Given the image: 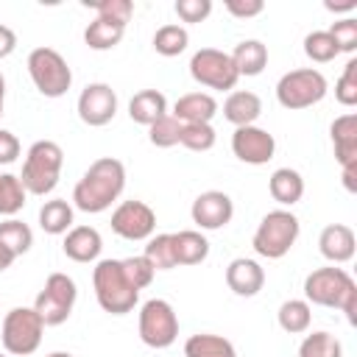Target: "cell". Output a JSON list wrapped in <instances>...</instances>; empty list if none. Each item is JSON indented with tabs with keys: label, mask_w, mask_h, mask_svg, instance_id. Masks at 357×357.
I'll use <instances>...</instances> for the list:
<instances>
[{
	"label": "cell",
	"mask_w": 357,
	"mask_h": 357,
	"mask_svg": "<svg viewBox=\"0 0 357 357\" xmlns=\"http://www.w3.org/2000/svg\"><path fill=\"white\" fill-rule=\"evenodd\" d=\"M190 218L198 229L204 231H218L226 223H231L234 218V201L223 192V190H206L201 192L192 206H190Z\"/></svg>",
	"instance_id": "15"
},
{
	"label": "cell",
	"mask_w": 357,
	"mask_h": 357,
	"mask_svg": "<svg viewBox=\"0 0 357 357\" xmlns=\"http://www.w3.org/2000/svg\"><path fill=\"white\" fill-rule=\"evenodd\" d=\"M120 265H123V273H126V279L137 287V290H145L151 282H153V273H156V268L139 254V257H126V259H120Z\"/></svg>",
	"instance_id": "39"
},
{
	"label": "cell",
	"mask_w": 357,
	"mask_h": 357,
	"mask_svg": "<svg viewBox=\"0 0 357 357\" xmlns=\"http://www.w3.org/2000/svg\"><path fill=\"white\" fill-rule=\"evenodd\" d=\"M298 231H301V223L290 209H273L259 220L251 237V245L265 259H282L296 245Z\"/></svg>",
	"instance_id": "5"
},
{
	"label": "cell",
	"mask_w": 357,
	"mask_h": 357,
	"mask_svg": "<svg viewBox=\"0 0 357 357\" xmlns=\"http://www.w3.org/2000/svg\"><path fill=\"white\" fill-rule=\"evenodd\" d=\"M268 192H271V198H273L282 209H284V206H293V204H298L301 195H304V178H301V173L293 170V167H279V170H273L271 178H268Z\"/></svg>",
	"instance_id": "23"
},
{
	"label": "cell",
	"mask_w": 357,
	"mask_h": 357,
	"mask_svg": "<svg viewBox=\"0 0 357 357\" xmlns=\"http://www.w3.org/2000/svg\"><path fill=\"white\" fill-rule=\"evenodd\" d=\"M75 298H78L75 282L67 273L56 271L45 279V287L39 290V296L33 301V310L42 318L45 326H59L70 318V312L75 307Z\"/></svg>",
	"instance_id": "9"
},
{
	"label": "cell",
	"mask_w": 357,
	"mask_h": 357,
	"mask_svg": "<svg viewBox=\"0 0 357 357\" xmlns=\"http://www.w3.org/2000/svg\"><path fill=\"white\" fill-rule=\"evenodd\" d=\"M92 287H95V298H98L100 310L109 315H126L139 301V290L126 279L120 259H112V257L95 262Z\"/></svg>",
	"instance_id": "3"
},
{
	"label": "cell",
	"mask_w": 357,
	"mask_h": 357,
	"mask_svg": "<svg viewBox=\"0 0 357 357\" xmlns=\"http://www.w3.org/2000/svg\"><path fill=\"white\" fill-rule=\"evenodd\" d=\"M25 198H28V192H25L20 176L0 173V215H6V218L17 215L25 206Z\"/></svg>",
	"instance_id": "33"
},
{
	"label": "cell",
	"mask_w": 357,
	"mask_h": 357,
	"mask_svg": "<svg viewBox=\"0 0 357 357\" xmlns=\"http://www.w3.org/2000/svg\"><path fill=\"white\" fill-rule=\"evenodd\" d=\"M170 114L184 126H190V123H212V117L218 114V100L209 92H187L173 103Z\"/></svg>",
	"instance_id": "21"
},
{
	"label": "cell",
	"mask_w": 357,
	"mask_h": 357,
	"mask_svg": "<svg viewBox=\"0 0 357 357\" xmlns=\"http://www.w3.org/2000/svg\"><path fill=\"white\" fill-rule=\"evenodd\" d=\"M190 75L195 84L206 86V89H220L229 92L237 86L240 75L231 64V56L218 50V47H201L192 53L190 59Z\"/></svg>",
	"instance_id": "11"
},
{
	"label": "cell",
	"mask_w": 357,
	"mask_h": 357,
	"mask_svg": "<svg viewBox=\"0 0 357 357\" xmlns=\"http://www.w3.org/2000/svg\"><path fill=\"white\" fill-rule=\"evenodd\" d=\"M298 357H343V346L332 332H312L301 340Z\"/></svg>",
	"instance_id": "34"
},
{
	"label": "cell",
	"mask_w": 357,
	"mask_h": 357,
	"mask_svg": "<svg viewBox=\"0 0 357 357\" xmlns=\"http://www.w3.org/2000/svg\"><path fill=\"white\" fill-rule=\"evenodd\" d=\"M173 248H176V265H201L209 257V240L195 229L173 231Z\"/></svg>",
	"instance_id": "25"
},
{
	"label": "cell",
	"mask_w": 357,
	"mask_h": 357,
	"mask_svg": "<svg viewBox=\"0 0 357 357\" xmlns=\"http://www.w3.org/2000/svg\"><path fill=\"white\" fill-rule=\"evenodd\" d=\"M226 11L237 20H251L265 11V3L262 0H226Z\"/></svg>",
	"instance_id": "43"
},
{
	"label": "cell",
	"mask_w": 357,
	"mask_h": 357,
	"mask_svg": "<svg viewBox=\"0 0 357 357\" xmlns=\"http://www.w3.org/2000/svg\"><path fill=\"white\" fill-rule=\"evenodd\" d=\"M0 245H6L14 257H22L31 251L33 245V231L28 223L17 220V218H8L0 223Z\"/></svg>",
	"instance_id": "31"
},
{
	"label": "cell",
	"mask_w": 357,
	"mask_h": 357,
	"mask_svg": "<svg viewBox=\"0 0 357 357\" xmlns=\"http://www.w3.org/2000/svg\"><path fill=\"white\" fill-rule=\"evenodd\" d=\"M304 53L315 64H329V61H335L340 56V50L335 45V39L329 36V31H312V33H307L304 36Z\"/></svg>",
	"instance_id": "35"
},
{
	"label": "cell",
	"mask_w": 357,
	"mask_h": 357,
	"mask_svg": "<svg viewBox=\"0 0 357 357\" xmlns=\"http://www.w3.org/2000/svg\"><path fill=\"white\" fill-rule=\"evenodd\" d=\"M226 284H229V290L234 296L251 298V296H257L265 287V271H262V265L257 259L237 257L226 268Z\"/></svg>",
	"instance_id": "17"
},
{
	"label": "cell",
	"mask_w": 357,
	"mask_h": 357,
	"mask_svg": "<svg viewBox=\"0 0 357 357\" xmlns=\"http://www.w3.org/2000/svg\"><path fill=\"white\" fill-rule=\"evenodd\" d=\"M335 98L340 106H349V109L357 106V59L354 56L346 61V67L335 84Z\"/></svg>",
	"instance_id": "38"
},
{
	"label": "cell",
	"mask_w": 357,
	"mask_h": 357,
	"mask_svg": "<svg viewBox=\"0 0 357 357\" xmlns=\"http://www.w3.org/2000/svg\"><path fill=\"white\" fill-rule=\"evenodd\" d=\"M0 357H6V354H0Z\"/></svg>",
	"instance_id": "51"
},
{
	"label": "cell",
	"mask_w": 357,
	"mask_h": 357,
	"mask_svg": "<svg viewBox=\"0 0 357 357\" xmlns=\"http://www.w3.org/2000/svg\"><path fill=\"white\" fill-rule=\"evenodd\" d=\"M187 45H190V33H187L184 25L170 22V25L156 28V33H153V50L159 56H165V59H173L178 53H184Z\"/></svg>",
	"instance_id": "30"
},
{
	"label": "cell",
	"mask_w": 357,
	"mask_h": 357,
	"mask_svg": "<svg viewBox=\"0 0 357 357\" xmlns=\"http://www.w3.org/2000/svg\"><path fill=\"white\" fill-rule=\"evenodd\" d=\"M329 137H332L337 165L340 167L357 165V114L349 112V114L335 117V123L329 126Z\"/></svg>",
	"instance_id": "19"
},
{
	"label": "cell",
	"mask_w": 357,
	"mask_h": 357,
	"mask_svg": "<svg viewBox=\"0 0 357 357\" xmlns=\"http://www.w3.org/2000/svg\"><path fill=\"white\" fill-rule=\"evenodd\" d=\"M231 56V64L237 70V75H259L265 67H268V47L259 42V39H243L234 45V50L229 53Z\"/></svg>",
	"instance_id": "24"
},
{
	"label": "cell",
	"mask_w": 357,
	"mask_h": 357,
	"mask_svg": "<svg viewBox=\"0 0 357 357\" xmlns=\"http://www.w3.org/2000/svg\"><path fill=\"white\" fill-rule=\"evenodd\" d=\"M45 335V324L33 307H14L3 318V349L11 357H31Z\"/></svg>",
	"instance_id": "8"
},
{
	"label": "cell",
	"mask_w": 357,
	"mask_h": 357,
	"mask_svg": "<svg viewBox=\"0 0 357 357\" xmlns=\"http://www.w3.org/2000/svg\"><path fill=\"white\" fill-rule=\"evenodd\" d=\"M123 190H126V165L114 156H100L78 178L73 190V206L86 215H98L106 212L123 195Z\"/></svg>",
	"instance_id": "1"
},
{
	"label": "cell",
	"mask_w": 357,
	"mask_h": 357,
	"mask_svg": "<svg viewBox=\"0 0 357 357\" xmlns=\"http://www.w3.org/2000/svg\"><path fill=\"white\" fill-rule=\"evenodd\" d=\"M276 321L287 335H304L312 324V304H307L304 298H287L282 301Z\"/></svg>",
	"instance_id": "29"
},
{
	"label": "cell",
	"mask_w": 357,
	"mask_h": 357,
	"mask_svg": "<svg viewBox=\"0 0 357 357\" xmlns=\"http://www.w3.org/2000/svg\"><path fill=\"white\" fill-rule=\"evenodd\" d=\"M304 301L346 312L349 324H357V282L337 265L315 268L304 279Z\"/></svg>",
	"instance_id": "2"
},
{
	"label": "cell",
	"mask_w": 357,
	"mask_h": 357,
	"mask_svg": "<svg viewBox=\"0 0 357 357\" xmlns=\"http://www.w3.org/2000/svg\"><path fill=\"white\" fill-rule=\"evenodd\" d=\"M126 33V25L120 22H112V20H103V17H95L86 28H84V42L89 50H112L120 45Z\"/></svg>",
	"instance_id": "28"
},
{
	"label": "cell",
	"mask_w": 357,
	"mask_h": 357,
	"mask_svg": "<svg viewBox=\"0 0 357 357\" xmlns=\"http://www.w3.org/2000/svg\"><path fill=\"white\" fill-rule=\"evenodd\" d=\"M231 153L245 165H268L276 153V139L259 126H243L231 134Z\"/></svg>",
	"instance_id": "14"
},
{
	"label": "cell",
	"mask_w": 357,
	"mask_h": 357,
	"mask_svg": "<svg viewBox=\"0 0 357 357\" xmlns=\"http://www.w3.org/2000/svg\"><path fill=\"white\" fill-rule=\"evenodd\" d=\"M178 337V315L170 301L148 298L139 307V340L151 349H167Z\"/></svg>",
	"instance_id": "10"
},
{
	"label": "cell",
	"mask_w": 357,
	"mask_h": 357,
	"mask_svg": "<svg viewBox=\"0 0 357 357\" xmlns=\"http://www.w3.org/2000/svg\"><path fill=\"white\" fill-rule=\"evenodd\" d=\"M61 167H64L61 145L53 139H36L25 153L20 181H22L28 195H47L56 190Z\"/></svg>",
	"instance_id": "4"
},
{
	"label": "cell",
	"mask_w": 357,
	"mask_h": 357,
	"mask_svg": "<svg viewBox=\"0 0 357 357\" xmlns=\"http://www.w3.org/2000/svg\"><path fill=\"white\" fill-rule=\"evenodd\" d=\"M112 231L123 240H148L156 231V212L145 201H120L112 212Z\"/></svg>",
	"instance_id": "12"
},
{
	"label": "cell",
	"mask_w": 357,
	"mask_h": 357,
	"mask_svg": "<svg viewBox=\"0 0 357 357\" xmlns=\"http://www.w3.org/2000/svg\"><path fill=\"white\" fill-rule=\"evenodd\" d=\"M173 8L181 22H204L212 14V0H176Z\"/></svg>",
	"instance_id": "42"
},
{
	"label": "cell",
	"mask_w": 357,
	"mask_h": 357,
	"mask_svg": "<svg viewBox=\"0 0 357 357\" xmlns=\"http://www.w3.org/2000/svg\"><path fill=\"white\" fill-rule=\"evenodd\" d=\"M326 31L335 39L340 53H354L357 50V20L354 17H343V20L332 22Z\"/></svg>",
	"instance_id": "40"
},
{
	"label": "cell",
	"mask_w": 357,
	"mask_h": 357,
	"mask_svg": "<svg viewBox=\"0 0 357 357\" xmlns=\"http://www.w3.org/2000/svg\"><path fill=\"white\" fill-rule=\"evenodd\" d=\"M17 50V33L0 22V59H8Z\"/></svg>",
	"instance_id": "45"
},
{
	"label": "cell",
	"mask_w": 357,
	"mask_h": 357,
	"mask_svg": "<svg viewBox=\"0 0 357 357\" xmlns=\"http://www.w3.org/2000/svg\"><path fill=\"white\" fill-rule=\"evenodd\" d=\"M340 170H343V187L349 192H357V165H346Z\"/></svg>",
	"instance_id": "46"
},
{
	"label": "cell",
	"mask_w": 357,
	"mask_h": 357,
	"mask_svg": "<svg viewBox=\"0 0 357 357\" xmlns=\"http://www.w3.org/2000/svg\"><path fill=\"white\" fill-rule=\"evenodd\" d=\"M318 251L332 265L351 262L354 259V251H357V237H354L351 226H346V223H329V226H324L321 234H318Z\"/></svg>",
	"instance_id": "16"
},
{
	"label": "cell",
	"mask_w": 357,
	"mask_h": 357,
	"mask_svg": "<svg viewBox=\"0 0 357 357\" xmlns=\"http://www.w3.org/2000/svg\"><path fill=\"white\" fill-rule=\"evenodd\" d=\"M20 151H22V145H20L17 134L0 128V165H11V162H17Z\"/></svg>",
	"instance_id": "44"
},
{
	"label": "cell",
	"mask_w": 357,
	"mask_h": 357,
	"mask_svg": "<svg viewBox=\"0 0 357 357\" xmlns=\"http://www.w3.org/2000/svg\"><path fill=\"white\" fill-rule=\"evenodd\" d=\"M3 103H6V78L0 73V117H3Z\"/></svg>",
	"instance_id": "49"
},
{
	"label": "cell",
	"mask_w": 357,
	"mask_h": 357,
	"mask_svg": "<svg viewBox=\"0 0 357 357\" xmlns=\"http://www.w3.org/2000/svg\"><path fill=\"white\" fill-rule=\"evenodd\" d=\"M78 117L81 123L92 126V128H100V126H109L117 114V92L103 84V81H95V84H86L78 95Z\"/></svg>",
	"instance_id": "13"
},
{
	"label": "cell",
	"mask_w": 357,
	"mask_h": 357,
	"mask_svg": "<svg viewBox=\"0 0 357 357\" xmlns=\"http://www.w3.org/2000/svg\"><path fill=\"white\" fill-rule=\"evenodd\" d=\"M28 75L45 98H61L73 86V70L53 47H33L28 53Z\"/></svg>",
	"instance_id": "7"
},
{
	"label": "cell",
	"mask_w": 357,
	"mask_h": 357,
	"mask_svg": "<svg viewBox=\"0 0 357 357\" xmlns=\"http://www.w3.org/2000/svg\"><path fill=\"white\" fill-rule=\"evenodd\" d=\"M84 6H92L98 11V17L112 20V22H120V25H126L131 20V14H134V3L131 0H98V3H89L86 0Z\"/></svg>",
	"instance_id": "41"
},
{
	"label": "cell",
	"mask_w": 357,
	"mask_h": 357,
	"mask_svg": "<svg viewBox=\"0 0 357 357\" xmlns=\"http://www.w3.org/2000/svg\"><path fill=\"white\" fill-rule=\"evenodd\" d=\"M326 78L321 70L315 67H298V70H290L279 78L276 84V100L279 106L290 109V112H298V109H310L315 103H321L326 98Z\"/></svg>",
	"instance_id": "6"
},
{
	"label": "cell",
	"mask_w": 357,
	"mask_h": 357,
	"mask_svg": "<svg viewBox=\"0 0 357 357\" xmlns=\"http://www.w3.org/2000/svg\"><path fill=\"white\" fill-rule=\"evenodd\" d=\"M14 259H17V257H14L6 245H0V273H3L6 268H11V262H14Z\"/></svg>",
	"instance_id": "48"
},
{
	"label": "cell",
	"mask_w": 357,
	"mask_h": 357,
	"mask_svg": "<svg viewBox=\"0 0 357 357\" xmlns=\"http://www.w3.org/2000/svg\"><path fill=\"white\" fill-rule=\"evenodd\" d=\"M167 114V98L159 89H139L131 100H128V117L139 126H153L156 120H162Z\"/></svg>",
	"instance_id": "22"
},
{
	"label": "cell",
	"mask_w": 357,
	"mask_h": 357,
	"mask_svg": "<svg viewBox=\"0 0 357 357\" xmlns=\"http://www.w3.org/2000/svg\"><path fill=\"white\" fill-rule=\"evenodd\" d=\"M181 126H184V123H178V120L167 112L162 120H156L153 126H148V139H151V145H156V148H173V145H178V139H181Z\"/></svg>",
	"instance_id": "37"
},
{
	"label": "cell",
	"mask_w": 357,
	"mask_h": 357,
	"mask_svg": "<svg viewBox=\"0 0 357 357\" xmlns=\"http://www.w3.org/2000/svg\"><path fill=\"white\" fill-rule=\"evenodd\" d=\"M100 248H103V240H100V231L95 226H73L61 243V251L67 254V259L81 262V265L98 262Z\"/></svg>",
	"instance_id": "18"
},
{
	"label": "cell",
	"mask_w": 357,
	"mask_h": 357,
	"mask_svg": "<svg viewBox=\"0 0 357 357\" xmlns=\"http://www.w3.org/2000/svg\"><path fill=\"white\" fill-rule=\"evenodd\" d=\"M324 8L332 11V14H346V11H354L357 3L354 0H349V3H324Z\"/></svg>",
	"instance_id": "47"
},
{
	"label": "cell",
	"mask_w": 357,
	"mask_h": 357,
	"mask_svg": "<svg viewBox=\"0 0 357 357\" xmlns=\"http://www.w3.org/2000/svg\"><path fill=\"white\" fill-rule=\"evenodd\" d=\"M73 204L64 201V198H53V201H45L42 209H39V226L45 234H67L73 229Z\"/></svg>",
	"instance_id": "27"
},
{
	"label": "cell",
	"mask_w": 357,
	"mask_h": 357,
	"mask_svg": "<svg viewBox=\"0 0 357 357\" xmlns=\"http://www.w3.org/2000/svg\"><path fill=\"white\" fill-rule=\"evenodd\" d=\"M262 114V100L257 92H248V89H231L229 98L223 100V117L234 126V128H243V126H257Z\"/></svg>",
	"instance_id": "20"
},
{
	"label": "cell",
	"mask_w": 357,
	"mask_h": 357,
	"mask_svg": "<svg viewBox=\"0 0 357 357\" xmlns=\"http://www.w3.org/2000/svg\"><path fill=\"white\" fill-rule=\"evenodd\" d=\"M142 257H145L156 271L178 268V265H176V248H173V234H170V231H162V234L148 237Z\"/></svg>",
	"instance_id": "32"
},
{
	"label": "cell",
	"mask_w": 357,
	"mask_h": 357,
	"mask_svg": "<svg viewBox=\"0 0 357 357\" xmlns=\"http://www.w3.org/2000/svg\"><path fill=\"white\" fill-rule=\"evenodd\" d=\"M184 357H237L234 343L223 335L198 332L184 340Z\"/></svg>",
	"instance_id": "26"
},
{
	"label": "cell",
	"mask_w": 357,
	"mask_h": 357,
	"mask_svg": "<svg viewBox=\"0 0 357 357\" xmlns=\"http://www.w3.org/2000/svg\"><path fill=\"white\" fill-rule=\"evenodd\" d=\"M215 128L212 123H190V126H181V139L178 145H184L187 151H195V153H204V151H212L215 148Z\"/></svg>",
	"instance_id": "36"
},
{
	"label": "cell",
	"mask_w": 357,
	"mask_h": 357,
	"mask_svg": "<svg viewBox=\"0 0 357 357\" xmlns=\"http://www.w3.org/2000/svg\"><path fill=\"white\" fill-rule=\"evenodd\" d=\"M47 357H73V354H70V351H50Z\"/></svg>",
	"instance_id": "50"
}]
</instances>
